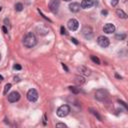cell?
<instances>
[{"label": "cell", "instance_id": "1", "mask_svg": "<svg viewBox=\"0 0 128 128\" xmlns=\"http://www.w3.org/2000/svg\"><path fill=\"white\" fill-rule=\"evenodd\" d=\"M37 44V38H36V36L32 33V32H29V33H27L24 38H23V45L27 48H32L34 47L35 45Z\"/></svg>", "mask_w": 128, "mask_h": 128}, {"label": "cell", "instance_id": "2", "mask_svg": "<svg viewBox=\"0 0 128 128\" xmlns=\"http://www.w3.org/2000/svg\"><path fill=\"white\" fill-rule=\"evenodd\" d=\"M69 112H70V107L68 105H62V106H60L57 109L56 113H57V116L59 117H65L69 114Z\"/></svg>", "mask_w": 128, "mask_h": 128}, {"label": "cell", "instance_id": "3", "mask_svg": "<svg viewBox=\"0 0 128 128\" xmlns=\"http://www.w3.org/2000/svg\"><path fill=\"white\" fill-rule=\"evenodd\" d=\"M107 96H108V92L104 89H99L95 92V98L97 100H99V101H103V100H105L107 98Z\"/></svg>", "mask_w": 128, "mask_h": 128}, {"label": "cell", "instance_id": "4", "mask_svg": "<svg viewBox=\"0 0 128 128\" xmlns=\"http://www.w3.org/2000/svg\"><path fill=\"white\" fill-rule=\"evenodd\" d=\"M26 96H27V99H28L30 102H35V101H37V99H38V92L35 89H30V90H28Z\"/></svg>", "mask_w": 128, "mask_h": 128}, {"label": "cell", "instance_id": "5", "mask_svg": "<svg viewBox=\"0 0 128 128\" xmlns=\"http://www.w3.org/2000/svg\"><path fill=\"white\" fill-rule=\"evenodd\" d=\"M59 5H60V0H50V2H49L50 11L52 13H57Z\"/></svg>", "mask_w": 128, "mask_h": 128}, {"label": "cell", "instance_id": "6", "mask_svg": "<svg viewBox=\"0 0 128 128\" xmlns=\"http://www.w3.org/2000/svg\"><path fill=\"white\" fill-rule=\"evenodd\" d=\"M82 35L84 36L86 39H91L93 36V30L90 26H84L82 28Z\"/></svg>", "mask_w": 128, "mask_h": 128}, {"label": "cell", "instance_id": "7", "mask_svg": "<svg viewBox=\"0 0 128 128\" xmlns=\"http://www.w3.org/2000/svg\"><path fill=\"white\" fill-rule=\"evenodd\" d=\"M67 26H68V28H69L71 31H75V30L78 29V27H79V22L77 21L76 19H74V18H72V19L68 20Z\"/></svg>", "mask_w": 128, "mask_h": 128}, {"label": "cell", "instance_id": "8", "mask_svg": "<svg viewBox=\"0 0 128 128\" xmlns=\"http://www.w3.org/2000/svg\"><path fill=\"white\" fill-rule=\"evenodd\" d=\"M97 43L99 46L105 48V47L109 46V39L107 37H105V36H99L97 38Z\"/></svg>", "mask_w": 128, "mask_h": 128}, {"label": "cell", "instance_id": "9", "mask_svg": "<svg viewBox=\"0 0 128 128\" xmlns=\"http://www.w3.org/2000/svg\"><path fill=\"white\" fill-rule=\"evenodd\" d=\"M20 99V94L17 91H13L10 94H8V101L11 103H14Z\"/></svg>", "mask_w": 128, "mask_h": 128}, {"label": "cell", "instance_id": "10", "mask_svg": "<svg viewBox=\"0 0 128 128\" xmlns=\"http://www.w3.org/2000/svg\"><path fill=\"white\" fill-rule=\"evenodd\" d=\"M93 5H94V1H93V0H82V2L80 4L81 8H83V9L91 8Z\"/></svg>", "mask_w": 128, "mask_h": 128}, {"label": "cell", "instance_id": "11", "mask_svg": "<svg viewBox=\"0 0 128 128\" xmlns=\"http://www.w3.org/2000/svg\"><path fill=\"white\" fill-rule=\"evenodd\" d=\"M103 31L105 33L107 34H110V33H113L114 31H115V26H114L112 23H107L105 24L104 27H103Z\"/></svg>", "mask_w": 128, "mask_h": 128}, {"label": "cell", "instance_id": "12", "mask_svg": "<svg viewBox=\"0 0 128 128\" xmlns=\"http://www.w3.org/2000/svg\"><path fill=\"white\" fill-rule=\"evenodd\" d=\"M80 8H81L80 4L77 3V2H72L70 5H69V10H70L71 12H74V13L78 12V11L80 10Z\"/></svg>", "mask_w": 128, "mask_h": 128}, {"label": "cell", "instance_id": "13", "mask_svg": "<svg viewBox=\"0 0 128 128\" xmlns=\"http://www.w3.org/2000/svg\"><path fill=\"white\" fill-rule=\"evenodd\" d=\"M77 70L79 71L80 74H83V75H90V70L88 68H86L84 66H81V67H78Z\"/></svg>", "mask_w": 128, "mask_h": 128}, {"label": "cell", "instance_id": "14", "mask_svg": "<svg viewBox=\"0 0 128 128\" xmlns=\"http://www.w3.org/2000/svg\"><path fill=\"white\" fill-rule=\"evenodd\" d=\"M116 15L118 17L122 18V19H126V18H127V14L123 10H121V9H117V10H116Z\"/></svg>", "mask_w": 128, "mask_h": 128}, {"label": "cell", "instance_id": "15", "mask_svg": "<svg viewBox=\"0 0 128 128\" xmlns=\"http://www.w3.org/2000/svg\"><path fill=\"white\" fill-rule=\"evenodd\" d=\"M75 82H76V84H78V85H82L85 82V79L83 78L82 76H76L75 77Z\"/></svg>", "mask_w": 128, "mask_h": 128}, {"label": "cell", "instance_id": "16", "mask_svg": "<svg viewBox=\"0 0 128 128\" xmlns=\"http://www.w3.org/2000/svg\"><path fill=\"white\" fill-rule=\"evenodd\" d=\"M69 90L72 91L74 94H78L80 92V88L76 87V86H69Z\"/></svg>", "mask_w": 128, "mask_h": 128}, {"label": "cell", "instance_id": "17", "mask_svg": "<svg viewBox=\"0 0 128 128\" xmlns=\"http://www.w3.org/2000/svg\"><path fill=\"white\" fill-rule=\"evenodd\" d=\"M126 38V34H124V33H120V34H116L115 35V39L116 40H124Z\"/></svg>", "mask_w": 128, "mask_h": 128}, {"label": "cell", "instance_id": "18", "mask_svg": "<svg viewBox=\"0 0 128 128\" xmlns=\"http://www.w3.org/2000/svg\"><path fill=\"white\" fill-rule=\"evenodd\" d=\"M11 86H12V85H11L10 83H7V84L5 85V87H4V91H3V94H4V95H6V94L8 93V91L10 90V88H11Z\"/></svg>", "mask_w": 128, "mask_h": 128}, {"label": "cell", "instance_id": "19", "mask_svg": "<svg viewBox=\"0 0 128 128\" xmlns=\"http://www.w3.org/2000/svg\"><path fill=\"white\" fill-rule=\"evenodd\" d=\"M22 9H23V5H22V3H16L15 4V10L16 11H22Z\"/></svg>", "mask_w": 128, "mask_h": 128}, {"label": "cell", "instance_id": "20", "mask_svg": "<svg viewBox=\"0 0 128 128\" xmlns=\"http://www.w3.org/2000/svg\"><path fill=\"white\" fill-rule=\"evenodd\" d=\"M91 60H92L94 63H96V64H100V60H99V58H98V57H96V56L91 55Z\"/></svg>", "mask_w": 128, "mask_h": 128}, {"label": "cell", "instance_id": "21", "mask_svg": "<svg viewBox=\"0 0 128 128\" xmlns=\"http://www.w3.org/2000/svg\"><path fill=\"white\" fill-rule=\"evenodd\" d=\"M91 112H92V113L94 114V115H95L96 117H97V118H98V119H99V120H101V117H100V116H99V114L97 113V111H95V110H93V109H91Z\"/></svg>", "mask_w": 128, "mask_h": 128}, {"label": "cell", "instance_id": "22", "mask_svg": "<svg viewBox=\"0 0 128 128\" xmlns=\"http://www.w3.org/2000/svg\"><path fill=\"white\" fill-rule=\"evenodd\" d=\"M60 30H61V34L62 35H64V34H67V32H66V29L64 28V26H61V28H60Z\"/></svg>", "mask_w": 128, "mask_h": 128}, {"label": "cell", "instance_id": "23", "mask_svg": "<svg viewBox=\"0 0 128 128\" xmlns=\"http://www.w3.org/2000/svg\"><path fill=\"white\" fill-rule=\"evenodd\" d=\"M56 127H57V128H59V127H63V128H66L67 126H66L65 124H64V123H57V124H56Z\"/></svg>", "mask_w": 128, "mask_h": 128}, {"label": "cell", "instance_id": "24", "mask_svg": "<svg viewBox=\"0 0 128 128\" xmlns=\"http://www.w3.org/2000/svg\"><path fill=\"white\" fill-rule=\"evenodd\" d=\"M118 2H119V0H112V1H111V5L112 6H116L118 4Z\"/></svg>", "mask_w": 128, "mask_h": 128}, {"label": "cell", "instance_id": "25", "mask_svg": "<svg viewBox=\"0 0 128 128\" xmlns=\"http://www.w3.org/2000/svg\"><path fill=\"white\" fill-rule=\"evenodd\" d=\"M13 68H14V69H16V70H21V66L19 65V64H15L14 66H13Z\"/></svg>", "mask_w": 128, "mask_h": 128}, {"label": "cell", "instance_id": "26", "mask_svg": "<svg viewBox=\"0 0 128 128\" xmlns=\"http://www.w3.org/2000/svg\"><path fill=\"white\" fill-rule=\"evenodd\" d=\"M71 41H72V42L73 43H74V44H76V45H78V41H77V39H75V38H71Z\"/></svg>", "mask_w": 128, "mask_h": 128}, {"label": "cell", "instance_id": "27", "mask_svg": "<svg viewBox=\"0 0 128 128\" xmlns=\"http://www.w3.org/2000/svg\"><path fill=\"white\" fill-rule=\"evenodd\" d=\"M2 30H3L4 33H7V32H8V30H7V28H6L5 26H3V27H2Z\"/></svg>", "mask_w": 128, "mask_h": 128}, {"label": "cell", "instance_id": "28", "mask_svg": "<svg viewBox=\"0 0 128 128\" xmlns=\"http://www.w3.org/2000/svg\"><path fill=\"white\" fill-rule=\"evenodd\" d=\"M101 13H102V15H107V14H108L107 10H102V11H101Z\"/></svg>", "mask_w": 128, "mask_h": 128}, {"label": "cell", "instance_id": "29", "mask_svg": "<svg viewBox=\"0 0 128 128\" xmlns=\"http://www.w3.org/2000/svg\"><path fill=\"white\" fill-rule=\"evenodd\" d=\"M119 103H121L122 105H123V106H124L125 108H127V105H126V103L125 102H123V101H120V100H119Z\"/></svg>", "mask_w": 128, "mask_h": 128}, {"label": "cell", "instance_id": "30", "mask_svg": "<svg viewBox=\"0 0 128 128\" xmlns=\"http://www.w3.org/2000/svg\"><path fill=\"white\" fill-rule=\"evenodd\" d=\"M62 66H63V68H64V69H65L66 71H68V68H67V66L65 65V64H62Z\"/></svg>", "mask_w": 128, "mask_h": 128}, {"label": "cell", "instance_id": "31", "mask_svg": "<svg viewBox=\"0 0 128 128\" xmlns=\"http://www.w3.org/2000/svg\"><path fill=\"white\" fill-rule=\"evenodd\" d=\"M14 79H15V81H17V82H18V81H20V80H19V78H18V77H15Z\"/></svg>", "mask_w": 128, "mask_h": 128}, {"label": "cell", "instance_id": "32", "mask_svg": "<svg viewBox=\"0 0 128 128\" xmlns=\"http://www.w3.org/2000/svg\"><path fill=\"white\" fill-rule=\"evenodd\" d=\"M2 80H3V76L0 75V81H2Z\"/></svg>", "mask_w": 128, "mask_h": 128}, {"label": "cell", "instance_id": "33", "mask_svg": "<svg viewBox=\"0 0 128 128\" xmlns=\"http://www.w3.org/2000/svg\"><path fill=\"white\" fill-rule=\"evenodd\" d=\"M116 78H119V79H121V77H120L119 75H118V74H116Z\"/></svg>", "mask_w": 128, "mask_h": 128}, {"label": "cell", "instance_id": "34", "mask_svg": "<svg viewBox=\"0 0 128 128\" xmlns=\"http://www.w3.org/2000/svg\"><path fill=\"white\" fill-rule=\"evenodd\" d=\"M64 1H66V2H69V1H71V0H64Z\"/></svg>", "mask_w": 128, "mask_h": 128}, {"label": "cell", "instance_id": "35", "mask_svg": "<svg viewBox=\"0 0 128 128\" xmlns=\"http://www.w3.org/2000/svg\"><path fill=\"white\" fill-rule=\"evenodd\" d=\"M2 10V7H0V11H1Z\"/></svg>", "mask_w": 128, "mask_h": 128}, {"label": "cell", "instance_id": "36", "mask_svg": "<svg viewBox=\"0 0 128 128\" xmlns=\"http://www.w3.org/2000/svg\"><path fill=\"white\" fill-rule=\"evenodd\" d=\"M0 59H1V55H0Z\"/></svg>", "mask_w": 128, "mask_h": 128}]
</instances>
